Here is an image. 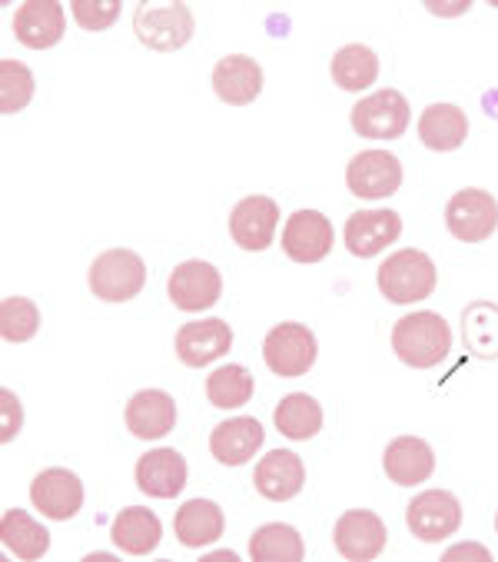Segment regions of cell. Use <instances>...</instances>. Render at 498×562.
Instances as JSON below:
<instances>
[{
  "instance_id": "cell-1",
  "label": "cell",
  "mask_w": 498,
  "mask_h": 562,
  "mask_svg": "<svg viewBox=\"0 0 498 562\" xmlns=\"http://www.w3.org/2000/svg\"><path fill=\"white\" fill-rule=\"evenodd\" d=\"M393 350L412 370H432V367L445 363V357L452 350V333H449L445 316L429 313V310L406 313L393 326Z\"/></svg>"
},
{
  "instance_id": "cell-2",
  "label": "cell",
  "mask_w": 498,
  "mask_h": 562,
  "mask_svg": "<svg viewBox=\"0 0 498 562\" xmlns=\"http://www.w3.org/2000/svg\"><path fill=\"white\" fill-rule=\"evenodd\" d=\"M376 283H380V293L389 303L412 306V303L429 300L435 293L439 273H435V263H432L429 254L409 247V250H399V254L383 260V267L376 273Z\"/></svg>"
},
{
  "instance_id": "cell-3",
  "label": "cell",
  "mask_w": 498,
  "mask_h": 562,
  "mask_svg": "<svg viewBox=\"0 0 498 562\" xmlns=\"http://www.w3.org/2000/svg\"><path fill=\"white\" fill-rule=\"evenodd\" d=\"M193 11L180 0H170V4H147L144 0V4L134 8V31L147 50H183L193 37Z\"/></svg>"
},
{
  "instance_id": "cell-4",
  "label": "cell",
  "mask_w": 498,
  "mask_h": 562,
  "mask_svg": "<svg viewBox=\"0 0 498 562\" xmlns=\"http://www.w3.org/2000/svg\"><path fill=\"white\" fill-rule=\"evenodd\" d=\"M90 293L103 303H127L147 286V263L134 250H106L90 263Z\"/></svg>"
},
{
  "instance_id": "cell-5",
  "label": "cell",
  "mask_w": 498,
  "mask_h": 562,
  "mask_svg": "<svg viewBox=\"0 0 498 562\" xmlns=\"http://www.w3.org/2000/svg\"><path fill=\"white\" fill-rule=\"evenodd\" d=\"M352 131L365 140H399L412 124V106L399 90H376L352 106Z\"/></svg>"
},
{
  "instance_id": "cell-6",
  "label": "cell",
  "mask_w": 498,
  "mask_h": 562,
  "mask_svg": "<svg viewBox=\"0 0 498 562\" xmlns=\"http://www.w3.org/2000/svg\"><path fill=\"white\" fill-rule=\"evenodd\" d=\"M319 357V344L309 326L303 323H280L267 333L263 360L276 376H306Z\"/></svg>"
},
{
  "instance_id": "cell-7",
  "label": "cell",
  "mask_w": 498,
  "mask_h": 562,
  "mask_svg": "<svg viewBox=\"0 0 498 562\" xmlns=\"http://www.w3.org/2000/svg\"><path fill=\"white\" fill-rule=\"evenodd\" d=\"M445 227L462 244H485L498 231V200L478 187L459 190L445 206Z\"/></svg>"
},
{
  "instance_id": "cell-8",
  "label": "cell",
  "mask_w": 498,
  "mask_h": 562,
  "mask_svg": "<svg viewBox=\"0 0 498 562\" xmlns=\"http://www.w3.org/2000/svg\"><path fill=\"white\" fill-rule=\"evenodd\" d=\"M399 237H403V216L396 210H355L342 227L346 250L359 260L380 257Z\"/></svg>"
},
{
  "instance_id": "cell-9",
  "label": "cell",
  "mask_w": 498,
  "mask_h": 562,
  "mask_svg": "<svg viewBox=\"0 0 498 562\" xmlns=\"http://www.w3.org/2000/svg\"><path fill=\"white\" fill-rule=\"evenodd\" d=\"M346 187L359 200H386L403 187V164L389 150H362L346 167Z\"/></svg>"
},
{
  "instance_id": "cell-10",
  "label": "cell",
  "mask_w": 498,
  "mask_h": 562,
  "mask_svg": "<svg viewBox=\"0 0 498 562\" xmlns=\"http://www.w3.org/2000/svg\"><path fill=\"white\" fill-rule=\"evenodd\" d=\"M280 227V206L270 196H242L229 213V237L246 254H263Z\"/></svg>"
},
{
  "instance_id": "cell-11",
  "label": "cell",
  "mask_w": 498,
  "mask_h": 562,
  "mask_svg": "<svg viewBox=\"0 0 498 562\" xmlns=\"http://www.w3.org/2000/svg\"><path fill=\"white\" fill-rule=\"evenodd\" d=\"M409 532L422 542H442L462 526V503L449 490H426L406 509Z\"/></svg>"
},
{
  "instance_id": "cell-12",
  "label": "cell",
  "mask_w": 498,
  "mask_h": 562,
  "mask_svg": "<svg viewBox=\"0 0 498 562\" xmlns=\"http://www.w3.org/2000/svg\"><path fill=\"white\" fill-rule=\"evenodd\" d=\"M386 522L372 513V509H349L339 516L336 529H332V542L336 552L349 562H369L376 559L386 549Z\"/></svg>"
},
{
  "instance_id": "cell-13",
  "label": "cell",
  "mask_w": 498,
  "mask_h": 562,
  "mask_svg": "<svg viewBox=\"0 0 498 562\" xmlns=\"http://www.w3.org/2000/svg\"><path fill=\"white\" fill-rule=\"evenodd\" d=\"M336 234L326 213L319 210H296L286 220L283 231V250L293 263H319L332 254Z\"/></svg>"
},
{
  "instance_id": "cell-14",
  "label": "cell",
  "mask_w": 498,
  "mask_h": 562,
  "mask_svg": "<svg viewBox=\"0 0 498 562\" xmlns=\"http://www.w3.org/2000/svg\"><path fill=\"white\" fill-rule=\"evenodd\" d=\"M229 347H233V329L226 319H216V316L193 319V323L180 326V333H177V357L190 370H203V367L223 360L229 353Z\"/></svg>"
},
{
  "instance_id": "cell-15",
  "label": "cell",
  "mask_w": 498,
  "mask_h": 562,
  "mask_svg": "<svg viewBox=\"0 0 498 562\" xmlns=\"http://www.w3.org/2000/svg\"><path fill=\"white\" fill-rule=\"evenodd\" d=\"M167 293H170V303L177 310H186V313H203L210 306H216L219 293H223V277L213 263L206 260H186L180 263L173 273H170V283H167Z\"/></svg>"
},
{
  "instance_id": "cell-16",
  "label": "cell",
  "mask_w": 498,
  "mask_h": 562,
  "mask_svg": "<svg viewBox=\"0 0 498 562\" xmlns=\"http://www.w3.org/2000/svg\"><path fill=\"white\" fill-rule=\"evenodd\" d=\"M31 503L41 516L54 522H67L80 513L83 506V483L73 470H44L31 483Z\"/></svg>"
},
{
  "instance_id": "cell-17",
  "label": "cell",
  "mask_w": 498,
  "mask_h": 562,
  "mask_svg": "<svg viewBox=\"0 0 498 562\" xmlns=\"http://www.w3.org/2000/svg\"><path fill=\"white\" fill-rule=\"evenodd\" d=\"M260 446H263V426L253 416L223 419L210 432V453L223 467H242V463H249V460L260 453Z\"/></svg>"
},
{
  "instance_id": "cell-18",
  "label": "cell",
  "mask_w": 498,
  "mask_h": 562,
  "mask_svg": "<svg viewBox=\"0 0 498 562\" xmlns=\"http://www.w3.org/2000/svg\"><path fill=\"white\" fill-rule=\"evenodd\" d=\"M253 483L270 503H290L306 486V467L293 449H270L253 473Z\"/></svg>"
},
{
  "instance_id": "cell-19",
  "label": "cell",
  "mask_w": 498,
  "mask_h": 562,
  "mask_svg": "<svg viewBox=\"0 0 498 562\" xmlns=\"http://www.w3.org/2000/svg\"><path fill=\"white\" fill-rule=\"evenodd\" d=\"M67 18L57 0H27L14 14V34L31 50H50L60 44Z\"/></svg>"
},
{
  "instance_id": "cell-20",
  "label": "cell",
  "mask_w": 498,
  "mask_h": 562,
  "mask_svg": "<svg viewBox=\"0 0 498 562\" xmlns=\"http://www.w3.org/2000/svg\"><path fill=\"white\" fill-rule=\"evenodd\" d=\"M383 470L396 486H422L435 473V453L419 436H396L383 453Z\"/></svg>"
},
{
  "instance_id": "cell-21",
  "label": "cell",
  "mask_w": 498,
  "mask_h": 562,
  "mask_svg": "<svg viewBox=\"0 0 498 562\" xmlns=\"http://www.w3.org/2000/svg\"><path fill=\"white\" fill-rule=\"evenodd\" d=\"M186 460L177 453L170 446H160V449H150V453L140 457L137 463V486L144 496H154V499H173L183 493L186 486Z\"/></svg>"
},
{
  "instance_id": "cell-22",
  "label": "cell",
  "mask_w": 498,
  "mask_h": 562,
  "mask_svg": "<svg viewBox=\"0 0 498 562\" xmlns=\"http://www.w3.org/2000/svg\"><path fill=\"white\" fill-rule=\"evenodd\" d=\"M123 419H127V429L137 439L154 442V439H163L177 426V403L163 390H140L131 396L127 409H123Z\"/></svg>"
},
{
  "instance_id": "cell-23",
  "label": "cell",
  "mask_w": 498,
  "mask_h": 562,
  "mask_svg": "<svg viewBox=\"0 0 498 562\" xmlns=\"http://www.w3.org/2000/svg\"><path fill=\"white\" fill-rule=\"evenodd\" d=\"M213 90L229 106L253 103L263 90V67L246 54H229L213 67Z\"/></svg>"
},
{
  "instance_id": "cell-24",
  "label": "cell",
  "mask_w": 498,
  "mask_h": 562,
  "mask_svg": "<svg viewBox=\"0 0 498 562\" xmlns=\"http://www.w3.org/2000/svg\"><path fill=\"white\" fill-rule=\"evenodd\" d=\"M419 140L435 154H452L468 140V117L455 103H432L419 117Z\"/></svg>"
},
{
  "instance_id": "cell-25",
  "label": "cell",
  "mask_w": 498,
  "mask_h": 562,
  "mask_svg": "<svg viewBox=\"0 0 498 562\" xmlns=\"http://www.w3.org/2000/svg\"><path fill=\"white\" fill-rule=\"evenodd\" d=\"M110 539L116 549H123L127 555H147L160 546L163 539V522L154 509L147 506H131L123 509L116 519H113V529H110Z\"/></svg>"
},
{
  "instance_id": "cell-26",
  "label": "cell",
  "mask_w": 498,
  "mask_h": 562,
  "mask_svg": "<svg viewBox=\"0 0 498 562\" xmlns=\"http://www.w3.org/2000/svg\"><path fill=\"white\" fill-rule=\"evenodd\" d=\"M173 529L186 549H206L210 542H216L223 536L226 516L213 499H190L177 509Z\"/></svg>"
},
{
  "instance_id": "cell-27",
  "label": "cell",
  "mask_w": 498,
  "mask_h": 562,
  "mask_svg": "<svg viewBox=\"0 0 498 562\" xmlns=\"http://www.w3.org/2000/svg\"><path fill=\"white\" fill-rule=\"evenodd\" d=\"M0 539H4V546H8V552L14 559H24V562L44 559L47 549H50L47 526H41L24 509H8L4 513V519H0Z\"/></svg>"
},
{
  "instance_id": "cell-28",
  "label": "cell",
  "mask_w": 498,
  "mask_h": 562,
  "mask_svg": "<svg viewBox=\"0 0 498 562\" xmlns=\"http://www.w3.org/2000/svg\"><path fill=\"white\" fill-rule=\"evenodd\" d=\"M249 559L253 562H303L306 542L286 522H267L249 539Z\"/></svg>"
},
{
  "instance_id": "cell-29",
  "label": "cell",
  "mask_w": 498,
  "mask_h": 562,
  "mask_svg": "<svg viewBox=\"0 0 498 562\" xmlns=\"http://www.w3.org/2000/svg\"><path fill=\"white\" fill-rule=\"evenodd\" d=\"M329 70H332V80L342 90L362 93V90H369L372 83H376V77H380V57H376V50L365 47V44H346L342 50H336Z\"/></svg>"
},
{
  "instance_id": "cell-30",
  "label": "cell",
  "mask_w": 498,
  "mask_h": 562,
  "mask_svg": "<svg viewBox=\"0 0 498 562\" xmlns=\"http://www.w3.org/2000/svg\"><path fill=\"white\" fill-rule=\"evenodd\" d=\"M273 423L286 439H313L322 429V406L309 393H290L286 400H280Z\"/></svg>"
},
{
  "instance_id": "cell-31",
  "label": "cell",
  "mask_w": 498,
  "mask_h": 562,
  "mask_svg": "<svg viewBox=\"0 0 498 562\" xmlns=\"http://www.w3.org/2000/svg\"><path fill=\"white\" fill-rule=\"evenodd\" d=\"M462 336L472 357L498 360V306L495 303H472L462 313Z\"/></svg>"
},
{
  "instance_id": "cell-32",
  "label": "cell",
  "mask_w": 498,
  "mask_h": 562,
  "mask_svg": "<svg viewBox=\"0 0 498 562\" xmlns=\"http://www.w3.org/2000/svg\"><path fill=\"white\" fill-rule=\"evenodd\" d=\"M253 373H249L246 367L239 363H226L219 370L210 373L206 380V400L216 406V409H239L246 406L249 400H253Z\"/></svg>"
},
{
  "instance_id": "cell-33",
  "label": "cell",
  "mask_w": 498,
  "mask_h": 562,
  "mask_svg": "<svg viewBox=\"0 0 498 562\" xmlns=\"http://www.w3.org/2000/svg\"><path fill=\"white\" fill-rule=\"evenodd\" d=\"M41 329V310L27 296H8L0 303V333L8 344H27Z\"/></svg>"
},
{
  "instance_id": "cell-34",
  "label": "cell",
  "mask_w": 498,
  "mask_h": 562,
  "mask_svg": "<svg viewBox=\"0 0 498 562\" xmlns=\"http://www.w3.org/2000/svg\"><path fill=\"white\" fill-rule=\"evenodd\" d=\"M34 100V74L21 60H0V110L21 114Z\"/></svg>"
},
{
  "instance_id": "cell-35",
  "label": "cell",
  "mask_w": 498,
  "mask_h": 562,
  "mask_svg": "<svg viewBox=\"0 0 498 562\" xmlns=\"http://www.w3.org/2000/svg\"><path fill=\"white\" fill-rule=\"evenodd\" d=\"M123 14L120 0H73V21L83 31H106Z\"/></svg>"
},
{
  "instance_id": "cell-36",
  "label": "cell",
  "mask_w": 498,
  "mask_h": 562,
  "mask_svg": "<svg viewBox=\"0 0 498 562\" xmlns=\"http://www.w3.org/2000/svg\"><path fill=\"white\" fill-rule=\"evenodd\" d=\"M0 406H4V442H11L21 432L24 409H21V403H18V396L11 390H0Z\"/></svg>"
},
{
  "instance_id": "cell-37",
  "label": "cell",
  "mask_w": 498,
  "mask_h": 562,
  "mask_svg": "<svg viewBox=\"0 0 498 562\" xmlns=\"http://www.w3.org/2000/svg\"><path fill=\"white\" fill-rule=\"evenodd\" d=\"M445 559H449V562H452V559H482V562H488V552H485L478 542H462V546H455L452 552H445L442 562H445Z\"/></svg>"
},
{
  "instance_id": "cell-38",
  "label": "cell",
  "mask_w": 498,
  "mask_h": 562,
  "mask_svg": "<svg viewBox=\"0 0 498 562\" xmlns=\"http://www.w3.org/2000/svg\"><path fill=\"white\" fill-rule=\"evenodd\" d=\"M495 529H498V516H495Z\"/></svg>"
}]
</instances>
